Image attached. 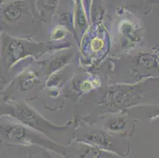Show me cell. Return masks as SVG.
Returning <instances> with one entry per match:
<instances>
[{"label": "cell", "mask_w": 159, "mask_h": 158, "mask_svg": "<svg viewBox=\"0 0 159 158\" xmlns=\"http://www.w3.org/2000/svg\"><path fill=\"white\" fill-rule=\"evenodd\" d=\"M21 10L17 5L9 6L4 11V15L9 21H14L19 17Z\"/></svg>", "instance_id": "obj_1"}]
</instances>
